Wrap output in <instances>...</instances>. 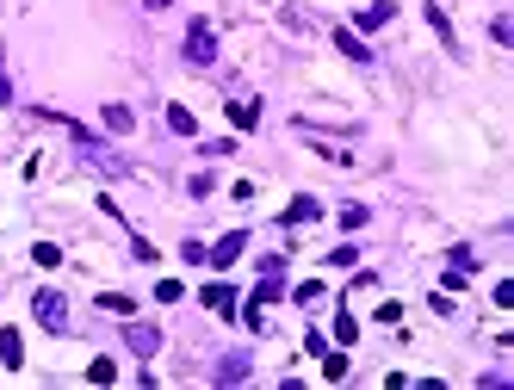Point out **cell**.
Segmentation results:
<instances>
[{"instance_id":"obj_1","label":"cell","mask_w":514,"mask_h":390,"mask_svg":"<svg viewBox=\"0 0 514 390\" xmlns=\"http://www.w3.org/2000/svg\"><path fill=\"white\" fill-rule=\"evenodd\" d=\"M32 317H37V328H50V335H69V297H63L56 285H44V291H32Z\"/></svg>"},{"instance_id":"obj_2","label":"cell","mask_w":514,"mask_h":390,"mask_svg":"<svg viewBox=\"0 0 514 390\" xmlns=\"http://www.w3.org/2000/svg\"><path fill=\"white\" fill-rule=\"evenodd\" d=\"M180 56H186L193 69H211V63H217V25H211V19H193V25H186V44H180Z\"/></svg>"},{"instance_id":"obj_3","label":"cell","mask_w":514,"mask_h":390,"mask_svg":"<svg viewBox=\"0 0 514 390\" xmlns=\"http://www.w3.org/2000/svg\"><path fill=\"white\" fill-rule=\"evenodd\" d=\"M124 347H131L137 359H155V354H162V328H155V322L124 317Z\"/></svg>"},{"instance_id":"obj_4","label":"cell","mask_w":514,"mask_h":390,"mask_svg":"<svg viewBox=\"0 0 514 390\" xmlns=\"http://www.w3.org/2000/svg\"><path fill=\"white\" fill-rule=\"evenodd\" d=\"M242 249H248V229H230V236H217V242L205 249V267H217V273H230V267L242 260Z\"/></svg>"},{"instance_id":"obj_5","label":"cell","mask_w":514,"mask_h":390,"mask_svg":"<svg viewBox=\"0 0 514 390\" xmlns=\"http://www.w3.org/2000/svg\"><path fill=\"white\" fill-rule=\"evenodd\" d=\"M199 304H205V310H211L217 322H236V304H242V297H236V291H230L223 279H211L205 291H199Z\"/></svg>"},{"instance_id":"obj_6","label":"cell","mask_w":514,"mask_h":390,"mask_svg":"<svg viewBox=\"0 0 514 390\" xmlns=\"http://www.w3.org/2000/svg\"><path fill=\"white\" fill-rule=\"evenodd\" d=\"M335 50H341L347 63H360V69H372V63H378V56H372V44L353 32V25H335Z\"/></svg>"},{"instance_id":"obj_7","label":"cell","mask_w":514,"mask_h":390,"mask_svg":"<svg viewBox=\"0 0 514 390\" xmlns=\"http://www.w3.org/2000/svg\"><path fill=\"white\" fill-rule=\"evenodd\" d=\"M390 19H397V0H372V6H360V13H353V32H360V37H366V32H384Z\"/></svg>"},{"instance_id":"obj_8","label":"cell","mask_w":514,"mask_h":390,"mask_svg":"<svg viewBox=\"0 0 514 390\" xmlns=\"http://www.w3.org/2000/svg\"><path fill=\"white\" fill-rule=\"evenodd\" d=\"M316 217H322V199H310V192H298V199H292V205L279 211V223H285V229H298V223H316Z\"/></svg>"},{"instance_id":"obj_9","label":"cell","mask_w":514,"mask_h":390,"mask_svg":"<svg viewBox=\"0 0 514 390\" xmlns=\"http://www.w3.org/2000/svg\"><path fill=\"white\" fill-rule=\"evenodd\" d=\"M421 19L434 25V37H440V44H446V56H465V44H459V32H452V19H446L440 6H421Z\"/></svg>"},{"instance_id":"obj_10","label":"cell","mask_w":514,"mask_h":390,"mask_svg":"<svg viewBox=\"0 0 514 390\" xmlns=\"http://www.w3.org/2000/svg\"><path fill=\"white\" fill-rule=\"evenodd\" d=\"M100 124H105V131H112V137H131V131H137V112H131V106H118V100H112V106H100Z\"/></svg>"},{"instance_id":"obj_11","label":"cell","mask_w":514,"mask_h":390,"mask_svg":"<svg viewBox=\"0 0 514 390\" xmlns=\"http://www.w3.org/2000/svg\"><path fill=\"white\" fill-rule=\"evenodd\" d=\"M254 372V354H223L217 359V385H242Z\"/></svg>"},{"instance_id":"obj_12","label":"cell","mask_w":514,"mask_h":390,"mask_svg":"<svg viewBox=\"0 0 514 390\" xmlns=\"http://www.w3.org/2000/svg\"><path fill=\"white\" fill-rule=\"evenodd\" d=\"M0 366H6V372L25 366V335H19V328H0Z\"/></svg>"},{"instance_id":"obj_13","label":"cell","mask_w":514,"mask_h":390,"mask_svg":"<svg viewBox=\"0 0 514 390\" xmlns=\"http://www.w3.org/2000/svg\"><path fill=\"white\" fill-rule=\"evenodd\" d=\"M162 124H168L173 137H199V118H193L186 106H168V112H162Z\"/></svg>"},{"instance_id":"obj_14","label":"cell","mask_w":514,"mask_h":390,"mask_svg":"<svg viewBox=\"0 0 514 390\" xmlns=\"http://www.w3.org/2000/svg\"><path fill=\"white\" fill-rule=\"evenodd\" d=\"M230 124L236 131H254L261 124V100H230Z\"/></svg>"},{"instance_id":"obj_15","label":"cell","mask_w":514,"mask_h":390,"mask_svg":"<svg viewBox=\"0 0 514 390\" xmlns=\"http://www.w3.org/2000/svg\"><path fill=\"white\" fill-rule=\"evenodd\" d=\"M100 310L124 322V317H137V297H124V291H100Z\"/></svg>"},{"instance_id":"obj_16","label":"cell","mask_w":514,"mask_h":390,"mask_svg":"<svg viewBox=\"0 0 514 390\" xmlns=\"http://www.w3.org/2000/svg\"><path fill=\"white\" fill-rule=\"evenodd\" d=\"M292 304H304V310H316V304H329V285H322V279H304L298 291H292Z\"/></svg>"},{"instance_id":"obj_17","label":"cell","mask_w":514,"mask_h":390,"mask_svg":"<svg viewBox=\"0 0 514 390\" xmlns=\"http://www.w3.org/2000/svg\"><path fill=\"white\" fill-rule=\"evenodd\" d=\"M335 341H341V347H353V341H360V317H353V310H341V317H335Z\"/></svg>"},{"instance_id":"obj_18","label":"cell","mask_w":514,"mask_h":390,"mask_svg":"<svg viewBox=\"0 0 514 390\" xmlns=\"http://www.w3.org/2000/svg\"><path fill=\"white\" fill-rule=\"evenodd\" d=\"M322 378H329V385H341V378H347V354H329V347H322Z\"/></svg>"},{"instance_id":"obj_19","label":"cell","mask_w":514,"mask_h":390,"mask_svg":"<svg viewBox=\"0 0 514 390\" xmlns=\"http://www.w3.org/2000/svg\"><path fill=\"white\" fill-rule=\"evenodd\" d=\"M112 378H118V359H94L87 366V385H112Z\"/></svg>"},{"instance_id":"obj_20","label":"cell","mask_w":514,"mask_h":390,"mask_svg":"<svg viewBox=\"0 0 514 390\" xmlns=\"http://www.w3.org/2000/svg\"><path fill=\"white\" fill-rule=\"evenodd\" d=\"M372 223V205H347L341 211V229H366Z\"/></svg>"},{"instance_id":"obj_21","label":"cell","mask_w":514,"mask_h":390,"mask_svg":"<svg viewBox=\"0 0 514 390\" xmlns=\"http://www.w3.org/2000/svg\"><path fill=\"white\" fill-rule=\"evenodd\" d=\"M322 260H329V267H360V249H353V242H341V249H329Z\"/></svg>"},{"instance_id":"obj_22","label":"cell","mask_w":514,"mask_h":390,"mask_svg":"<svg viewBox=\"0 0 514 390\" xmlns=\"http://www.w3.org/2000/svg\"><path fill=\"white\" fill-rule=\"evenodd\" d=\"M32 260H37V267H63V249H56V242H37Z\"/></svg>"},{"instance_id":"obj_23","label":"cell","mask_w":514,"mask_h":390,"mask_svg":"<svg viewBox=\"0 0 514 390\" xmlns=\"http://www.w3.org/2000/svg\"><path fill=\"white\" fill-rule=\"evenodd\" d=\"M180 297H186V285H180V279H162V285H155V304H180Z\"/></svg>"},{"instance_id":"obj_24","label":"cell","mask_w":514,"mask_h":390,"mask_svg":"<svg viewBox=\"0 0 514 390\" xmlns=\"http://www.w3.org/2000/svg\"><path fill=\"white\" fill-rule=\"evenodd\" d=\"M489 37H496V44H514V19H509V13H496V19H489Z\"/></svg>"},{"instance_id":"obj_25","label":"cell","mask_w":514,"mask_h":390,"mask_svg":"<svg viewBox=\"0 0 514 390\" xmlns=\"http://www.w3.org/2000/svg\"><path fill=\"white\" fill-rule=\"evenodd\" d=\"M131 260H143V267H155V249H149V236H137V229H131Z\"/></svg>"},{"instance_id":"obj_26","label":"cell","mask_w":514,"mask_h":390,"mask_svg":"<svg viewBox=\"0 0 514 390\" xmlns=\"http://www.w3.org/2000/svg\"><path fill=\"white\" fill-rule=\"evenodd\" d=\"M211 186H217V180H211V174H205V168H199V174L186 180V192H193V199H211Z\"/></svg>"},{"instance_id":"obj_27","label":"cell","mask_w":514,"mask_h":390,"mask_svg":"<svg viewBox=\"0 0 514 390\" xmlns=\"http://www.w3.org/2000/svg\"><path fill=\"white\" fill-rule=\"evenodd\" d=\"M180 260L186 267H205V242H180Z\"/></svg>"},{"instance_id":"obj_28","label":"cell","mask_w":514,"mask_h":390,"mask_svg":"<svg viewBox=\"0 0 514 390\" xmlns=\"http://www.w3.org/2000/svg\"><path fill=\"white\" fill-rule=\"evenodd\" d=\"M428 304H434V317H459V304H452V291H434Z\"/></svg>"},{"instance_id":"obj_29","label":"cell","mask_w":514,"mask_h":390,"mask_svg":"<svg viewBox=\"0 0 514 390\" xmlns=\"http://www.w3.org/2000/svg\"><path fill=\"white\" fill-rule=\"evenodd\" d=\"M199 155H236V137H217V142H199Z\"/></svg>"},{"instance_id":"obj_30","label":"cell","mask_w":514,"mask_h":390,"mask_svg":"<svg viewBox=\"0 0 514 390\" xmlns=\"http://www.w3.org/2000/svg\"><path fill=\"white\" fill-rule=\"evenodd\" d=\"M137 6H143V13H168L173 0H137Z\"/></svg>"}]
</instances>
